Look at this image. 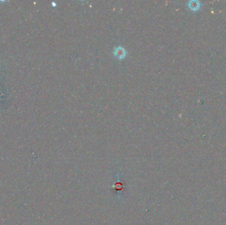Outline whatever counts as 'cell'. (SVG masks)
Instances as JSON below:
<instances>
[{"mask_svg":"<svg viewBox=\"0 0 226 225\" xmlns=\"http://www.w3.org/2000/svg\"><path fill=\"white\" fill-rule=\"evenodd\" d=\"M114 189L116 190V191L117 192H120L121 191V190L123 189V184H122L121 182L119 181V179H118V181L117 182H116L115 184H114Z\"/></svg>","mask_w":226,"mask_h":225,"instance_id":"cell-2","label":"cell"},{"mask_svg":"<svg viewBox=\"0 0 226 225\" xmlns=\"http://www.w3.org/2000/svg\"><path fill=\"white\" fill-rule=\"evenodd\" d=\"M113 54L118 60H121L124 59V58L126 57V55H127V52H126V50L123 46H118L114 48Z\"/></svg>","mask_w":226,"mask_h":225,"instance_id":"cell-1","label":"cell"}]
</instances>
